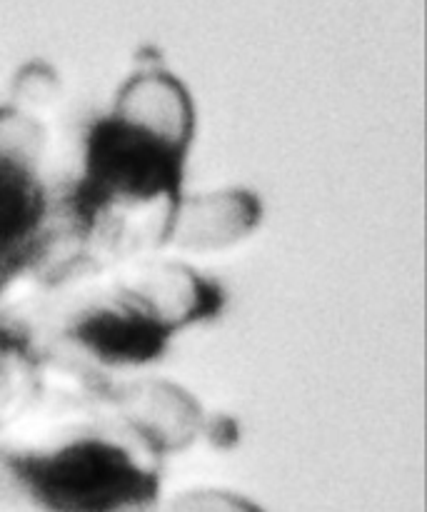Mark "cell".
Here are the masks:
<instances>
[{"label": "cell", "mask_w": 427, "mask_h": 512, "mask_svg": "<svg viewBox=\"0 0 427 512\" xmlns=\"http://www.w3.org/2000/svg\"><path fill=\"white\" fill-rule=\"evenodd\" d=\"M5 468L45 512H153L158 478L120 445L103 438L25 448Z\"/></svg>", "instance_id": "cell-1"}, {"label": "cell", "mask_w": 427, "mask_h": 512, "mask_svg": "<svg viewBox=\"0 0 427 512\" xmlns=\"http://www.w3.org/2000/svg\"><path fill=\"white\" fill-rule=\"evenodd\" d=\"M43 153L38 120L18 108L0 110V278L38 258L48 228Z\"/></svg>", "instance_id": "cell-2"}, {"label": "cell", "mask_w": 427, "mask_h": 512, "mask_svg": "<svg viewBox=\"0 0 427 512\" xmlns=\"http://www.w3.org/2000/svg\"><path fill=\"white\" fill-rule=\"evenodd\" d=\"M15 98L20 100V108L25 113H30L33 108H43V105H50L53 100L60 98V85L55 80V75H50L48 70L38 65H28L23 73L15 78Z\"/></svg>", "instance_id": "cell-3"}, {"label": "cell", "mask_w": 427, "mask_h": 512, "mask_svg": "<svg viewBox=\"0 0 427 512\" xmlns=\"http://www.w3.org/2000/svg\"><path fill=\"white\" fill-rule=\"evenodd\" d=\"M170 512H258L250 503L243 500L225 498V495L203 493V495H188V498L178 500Z\"/></svg>", "instance_id": "cell-4"}]
</instances>
